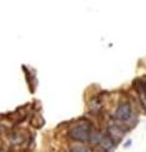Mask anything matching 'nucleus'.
Listing matches in <instances>:
<instances>
[{"label":"nucleus","instance_id":"nucleus-2","mask_svg":"<svg viewBox=\"0 0 146 152\" xmlns=\"http://www.w3.org/2000/svg\"><path fill=\"white\" fill-rule=\"evenodd\" d=\"M132 118V108H131L130 103H121L116 109L114 113V119L120 121V122H127Z\"/></svg>","mask_w":146,"mask_h":152},{"label":"nucleus","instance_id":"nucleus-7","mask_svg":"<svg viewBox=\"0 0 146 152\" xmlns=\"http://www.w3.org/2000/svg\"><path fill=\"white\" fill-rule=\"evenodd\" d=\"M23 141H24V137H22V133H19V132H18V133H14V134H13V137H12V142H13V143H22V142Z\"/></svg>","mask_w":146,"mask_h":152},{"label":"nucleus","instance_id":"nucleus-9","mask_svg":"<svg viewBox=\"0 0 146 152\" xmlns=\"http://www.w3.org/2000/svg\"><path fill=\"white\" fill-rule=\"evenodd\" d=\"M130 145H131V141H127V142H126V143H125V147H128Z\"/></svg>","mask_w":146,"mask_h":152},{"label":"nucleus","instance_id":"nucleus-5","mask_svg":"<svg viewBox=\"0 0 146 152\" xmlns=\"http://www.w3.org/2000/svg\"><path fill=\"white\" fill-rule=\"evenodd\" d=\"M102 138V133L98 132V131H92V134H90V138H89V142L92 145H99V141Z\"/></svg>","mask_w":146,"mask_h":152},{"label":"nucleus","instance_id":"nucleus-3","mask_svg":"<svg viewBox=\"0 0 146 152\" xmlns=\"http://www.w3.org/2000/svg\"><path fill=\"white\" fill-rule=\"evenodd\" d=\"M101 147V148L103 151H106V152H109L112 151L113 148H114V146H116V141L112 138V137L108 134H102V138L99 141V145H98Z\"/></svg>","mask_w":146,"mask_h":152},{"label":"nucleus","instance_id":"nucleus-6","mask_svg":"<svg viewBox=\"0 0 146 152\" xmlns=\"http://www.w3.org/2000/svg\"><path fill=\"white\" fill-rule=\"evenodd\" d=\"M90 109H92V112H99L101 109H102V103H101V100L98 98L92 99V102H90Z\"/></svg>","mask_w":146,"mask_h":152},{"label":"nucleus","instance_id":"nucleus-4","mask_svg":"<svg viewBox=\"0 0 146 152\" xmlns=\"http://www.w3.org/2000/svg\"><path fill=\"white\" fill-rule=\"evenodd\" d=\"M125 132H126V131L122 129V127L116 126V124H112V126L108 127V134H109L116 142L120 141L122 137L125 136Z\"/></svg>","mask_w":146,"mask_h":152},{"label":"nucleus","instance_id":"nucleus-8","mask_svg":"<svg viewBox=\"0 0 146 152\" xmlns=\"http://www.w3.org/2000/svg\"><path fill=\"white\" fill-rule=\"evenodd\" d=\"M70 152H88V150L81 145H74L70 148Z\"/></svg>","mask_w":146,"mask_h":152},{"label":"nucleus","instance_id":"nucleus-1","mask_svg":"<svg viewBox=\"0 0 146 152\" xmlns=\"http://www.w3.org/2000/svg\"><path fill=\"white\" fill-rule=\"evenodd\" d=\"M90 134H92V128H90V124H88V123L75 124L70 128V131L67 132V136L70 138L75 140V141H80V142L89 141Z\"/></svg>","mask_w":146,"mask_h":152}]
</instances>
